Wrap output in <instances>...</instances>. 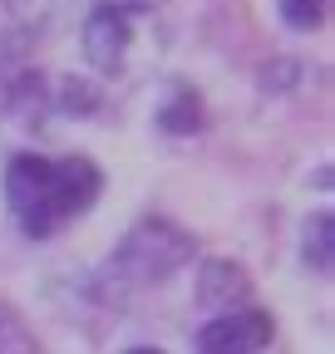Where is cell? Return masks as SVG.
I'll use <instances>...</instances> for the list:
<instances>
[{
  "mask_svg": "<svg viewBox=\"0 0 335 354\" xmlns=\"http://www.w3.org/2000/svg\"><path fill=\"white\" fill-rule=\"evenodd\" d=\"M55 109H60V113H94V109H99V94H94L89 84H79V79H64Z\"/></svg>",
  "mask_w": 335,
  "mask_h": 354,
  "instance_id": "obj_11",
  "label": "cell"
},
{
  "mask_svg": "<svg viewBox=\"0 0 335 354\" xmlns=\"http://www.w3.org/2000/svg\"><path fill=\"white\" fill-rule=\"evenodd\" d=\"M64 0H6L10 20L20 25V35H35V30H50V20L60 15Z\"/></svg>",
  "mask_w": 335,
  "mask_h": 354,
  "instance_id": "obj_8",
  "label": "cell"
},
{
  "mask_svg": "<svg viewBox=\"0 0 335 354\" xmlns=\"http://www.w3.org/2000/svg\"><path fill=\"white\" fill-rule=\"evenodd\" d=\"M129 354H163V349H129Z\"/></svg>",
  "mask_w": 335,
  "mask_h": 354,
  "instance_id": "obj_13",
  "label": "cell"
},
{
  "mask_svg": "<svg viewBox=\"0 0 335 354\" xmlns=\"http://www.w3.org/2000/svg\"><path fill=\"white\" fill-rule=\"evenodd\" d=\"M301 256L316 271H330V256H335V216L330 212H311L306 232H301Z\"/></svg>",
  "mask_w": 335,
  "mask_h": 354,
  "instance_id": "obj_7",
  "label": "cell"
},
{
  "mask_svg": "<svg viewBox=\"0 0 335 354\" xmlns=\"http://www.w3.org/2000/svg\"><path fill=\"white\" fill-rule=\"evenodd\" d=\"M281 20L291 30H316L325 20V0H281Z\"/></svg>",
  "mask_w": 335,
  "mask_h": 354,
  "instance_id": "obj_12",
  "label": "cell"
},
{
  "mask_svg": "<svg viewBox=\"0 0 335 354\" xmlns=\"http://www.w3.org/2000/svg\"><path fill=\"white\" fill-rule=\"evenodd\" d=\"M45 113H50V88H45V74L30 59V39L0 35V118L39 123Z\"/></svg>",
  "mask_w": 335,
  "mask_h": 354,
  "instance_id": "obj_4",
  "label": "cell"
},
{
  "mask_svg": "<svg viewBox=\"0 0 335 354\" xmlns=\"http://www.w3.org/2000/svg\"><path fill=\"white\" fill-rule=\"evenodd\" d=\"M163 0H94L89 20H84V59L99 74H123L134 55L138 20L153 15Z\"/></svg>",
  "mask_w": 335,
  "mask_h": 354,
  "instance_id": "obj_3",
  "label": "cell"
},
{
  "mask_svg": "<svg viewBox=\"0 0 335 354\" xmlns=\"http://www.w3.org/2000/svg\"><path fill=\"white\" fill-rule=\"evenodd\" d=\"M192 256H197V236L188 227H178L173 216H138L134 227L123 232V241L109 251V261L99 266L94 295L104 305L129 300L148 286L173 281L183 266H192Z\"/></svg>",
  "mask_w": 335,
  "mask_h": 354,
  "instance_id": "obj_2",
  "label": "cell"
},
{
  "mask_svg": "<svg viewBox=\"0 0 335 354\" xmlns=\"http://www.w3.org/2000/svg\"><path fill=\"white\" fill-rule=\"evenodd\" d=\"M0 354H39L35 349V335H30V325L15 315V310L0 300Z\"/></svg>",
  "mask_w": 335,
  "mask_h": 354,
  "instance_id": "obj_9",
  "label": "cell"
},
{
  "mask_svg": "<svg viewBox=\"0 0 335 354\" xmlns=\"http://www.w3.org/2000/svg\"><path fill=\"white\" fill-rule=\"evenodd\" d=\"M158 123H163L168 133H192V128H202V104H197V94L178 88V104H173V109H163Z\"/></svg>",
  "mask_w": 335,
  "mask_h": 354,
  "instance_id": "obj_10",
  "label": "cell"
},
{
  "mask_svg": "<svg viewBox=\"0 0 335 354\" xmlns=\"http://www.w3.org/2000/svg\"><path fill=\"white\" fill-rule=\"evenodd\" d=\"M276 335V320L266 310H227L197 330V354H257Z\"/></svg>",
  "mask_w": 335,
  "mask_h": 354,
  "instance_id": "obj_5",
  "label": "cell"
},
{
  "mask_svg": "<svg viewBox=\"0 0 335 354\" xmlns=\"http://www.w3.org/2000/svg\"><path fill=\"white\" fill-rule=\"evenodd\" d=\"M104 192V172L89 158H39V153H15L6 162V202L20 221V232L45 241L79 221Z\"/></svg>",
  "mask_w": 335,
  "mask_h": 354,
  "instance_id": "obj_1",
  "label": "cell"
},
{
  "mask_svg": "<svg viewBox=\"0 0 335 354\" xmlns=\"http://www.w3.org/2000/svg\"><path fill=\"white\" fill-rule=\"evenodd\" d=\"M197 300L212 310H251V276L237 261H207L197 276Z\"/></svg>",
  "mask_w": 335,
  "mask_h": 354,
  "instance_id": "obj_6",
  "label": "cell"
}]
</instances>
